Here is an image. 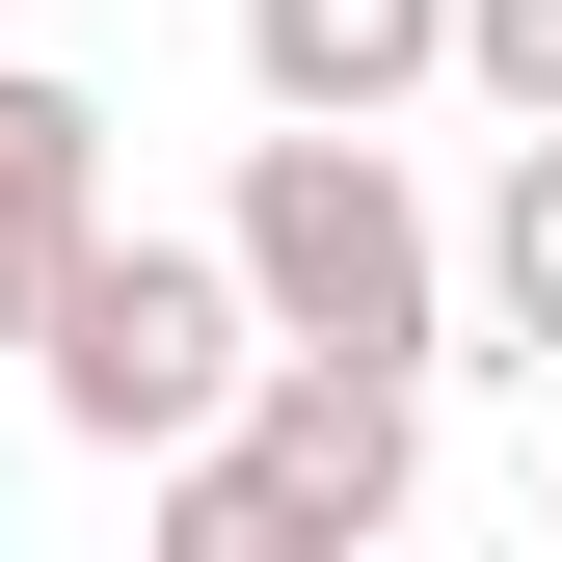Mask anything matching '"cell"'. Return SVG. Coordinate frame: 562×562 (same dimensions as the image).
<instances>
[{"mask_svg":"<svg viewBox=\"0 0 562 562\" xmlns=\"http://www.w3.org/2000/svg\"><path fill=\"white\" fill-rule=\"evenodd\" d=\"M108 241V108L54 81V54H0V348L54 322V268Z\"/></svg>","mask_w":562,"mask_h":562,"instance_id":"277c9868","label":"cell"},{"mask_svg":"<svg viewBox=\"0 0 562 562\" xmlns=\"http://www.w3.org/2000/svg\"><path fill=\"white\" fill-rule=\"evenodd\" d=\"M402 482H429V375H375V348H268L215 429L161 456V562H322V536H402Z\"/></svg>","mask_w":562,"mask_h":562,"instance_id":"6da1fadb","label":"cell"},{"mask_svg":"<svg viewBox=\"0 0 562 562\" xmlns=\"http://www.w3.org/2000/svg\"><path fill=\"white\" fill-rule=\"evenodd\" d=\"M241 295H268V348H375V375H429L456 348V241H429V188L375 161L348 108H268L241 134Z\"/></svg>","mask_w":562,"mask_h":562,"instance_id":"7a4b0ae2","label":"cell"},{"mask_svg":"<svg viewBox=\"0 0 562 562\" xmlns=\"http://www.w3.org/2000/svg\"><path fill=\"white\" fill-rule=\"evenodd\" d=\"M27 375H54L81 456H188V429L268 375V295H241V241H81L54 322H27Z\"/></svg>","mask_w":562,"mask_h":562,"instance_id":"3957f363","label":"cell"},{"mask_svg":"<svg viewBox=\"0 0 562 562\" xmlns=\"http://www.w3.org/2000/svg\"><path fill=\"white\" fill-rule=\"evenodd\" d=\"M456 81L509 108V134H562V0H456Z\"/></svg>","mask_w":562,"mask_h":562,"instance_id":"52a82bcc","label":"cell"},{"mask_svg":"<svg viewBox=\"0 0 562 562\" xmlns=\"http://www.w3.org/2000/svg\"><path fill=\"white\" fill-rule=\"evenodd\" d=\"M482 348L562 402V134H509V188H482Z\"/></svg>","mask_w":562,"mask_h":562,"instance_id":"8992f818","label":"cell"},{"mask_svg":"<svg viewBox=\"0 0 562 562\" xmlns=\"http://www.w3.org/2000/svg\"><path fill=\"white\" fill-rule=\"evenodd\" d=\"M241 81H268V108H348V134H375L402 81H456V0H241Z\"/></svg>","mask_w":562,"mask_h":562,"instance_id":"5b68a950","label":"cell"}]
</instances>
